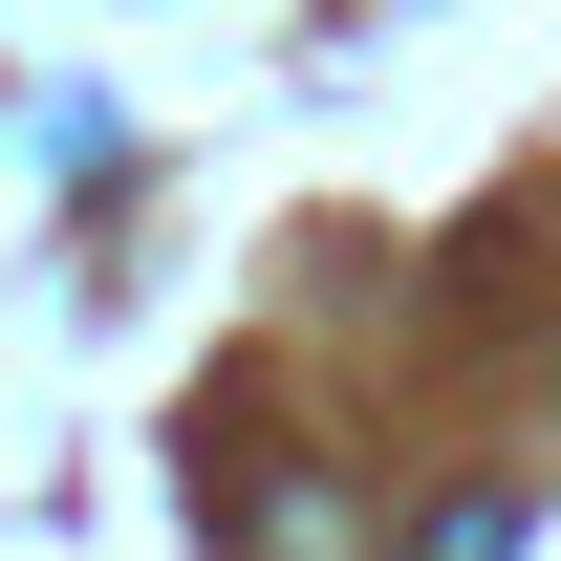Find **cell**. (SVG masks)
<instances>
[{"instance_id": "6da1fadb", "label": "cell", "mask_w": 561, "mask_h": 561, "mask_svg": "<svg viewBox=\"0 0 561 561\" xmlns=\"http://www.w3.org/2000/svg\"><path fill=\"white\" fill-rule=\"evenodd\" d=\"M411 561H518V496H454V518H411Z\"/></svg>"}]
</instances>
